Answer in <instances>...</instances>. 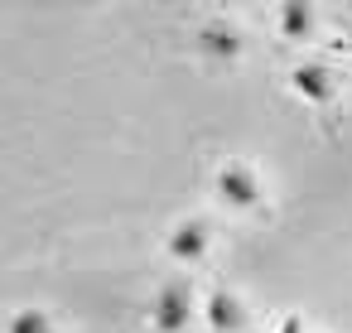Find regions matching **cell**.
Listing matches in <instances>:
<instances>
[{
	"mask_svg": "<svg viewBox=\"0 0 352 333\" xmlns=\"http://www.w3.org/2000/svg\"><path fill=\"white\" fill-rule=\"evenodd\" d=\"M208 251H212V222H208V217L188 213V217H174V222H169V232H164V256H169L174 266L193 270V266L208 261Z\"/></svg>",
	"mask_w": 352,
	"mask_h": 333,
	"instance_id": "cell-3",
	"label": "cell"
},
{
	"mask_svg": "<svg viewBox=\"0 0 352 333\" xmlns=\"http://www.w3.org/2000/svg\"><path fill=\"white\" fill-rule=\"evenodd\" d=\"M275 25H280L285 39H314L318 15H314V6H304V0H285V6L275 10Z\"/></svg>",
	"mask_w": 352,
	"mask_h": 333,
	"instance_id": "cell-7",
	"label": "cell"
},
{
	"mask_svg": "<svg viewBox=\"0 0 352 333\" xmlns=\"http://www.w3.org/2000/svg\"><path fill=\"white\" fill-rule=\"evenodd\" d=\"M212 198L227 208V213H261L265 208V179L251 160H222L212 169Z\"/></svg>",
	"mask_w": 352,
	"mask_h": 333,
	"instance_id": "cell-2",
	"label": "cell"
},
{
	"mask_svg": "<svg viewBox=\"0 0 352 333\" xmlns=\"http://www.w3.org/2000/svg\"><path fill=\"white\" fill-rule=\"evenodd\" d=\"M203 323H208L212 333H241V328H246V304H241V294L227 290V285H212V290L203 294Z\"/></svg>",
	"mask_w": 352,
	"mask_h": 333,
	"instance_id": "cell-6",
	"label": "cell"
},
{
	"mask_svg": "<svg viewBox=\"0 0 352 333\" xmlns=\"http://www.w3.org/2000/svg\"><path fill=\"white\" fill-rule=\"evenodd\" d=\"M193 314H203V299H198V290H193L188 275L160 280L155 294H150V304H145V323L155 333H188Z\"/></svg>",
	"mask_w": 352,
	"mask_h": 333,
	"instance_id": "cell-1",
	"label": "cell"
},
{
	"mask_svg": "<svg viewBox=\"0 0 352 333\" xmlns=\"http://www.w3.org/2000/svg\"><path fill=\"white\" fill-rule=\"evenodd\" d=\"M193 44H198V54L212 58V63H236L241 49H246V39H241V30H236L232 20H203L198 34H193Z\"/></svg>",
	"mask_w": 352,
	"mask_h": 333,
	"instance_id": "cell-5",
	"label": "cell"
},
{
	"mask_svg": "<svg viewBox=\"0 0 352 333\" xmlns=\"http://www.w3.org/2000/svg\"><path fill=\"white\" fill-rule=\"evenodd\" d=\"M0 333H58V319L39 304H15L0 323Z\"/></svg>",
	"mask_w": 352,
	"mask_h": 333,
	"instance_id": "cell-8",
	"label": "cell"
},
{
	"mask_svg": "<svg viewBox=\"0 0 352 333\" xmlns=\"http://www.w3.org/2000/svg\"><path fill=\"white\" fill-rule=\"evenodd\" d=\"M342 49H347V54H352V30H347V34H342Z\"/></svg>",
	"mask_w": 352,
	"mask_h": 333,
	"instance_id": "cell-10",
	"label": "cell"
},
{
	"mask_svg": "<svg viewBox=\"0 0 352 333\" xmlns=\"http://www.w3.org/2000/svg\"><path fill=\"white\" fill-rule=\"evenodd\" d=\"M270 333H304V314H285V319H280Z\"/></svg>",
	"mask_w": 352,
	"mask_h": 333,
	"instance_id": "cell-9",
	"label": "cell"
},
{
	"mask_svg": "<svg viewBox=\"0 0 352 333\" xmlns=\"http://www.w3.org/2000/svg\"><path fill=\"white\" fill-rule=\"evenodd\" d=\"M289 92L309 107H333L338 102V73L323 58H299L289 68Z\"/></svg>",
	"mask_w": 352,
	"mask_h": 333,
	"instance_id": "cell-4",
	"label": "cell"
}]
</instances>
